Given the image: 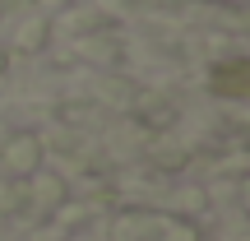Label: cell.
<instances>
[{
	"mask_svg": "<svg viewBox=\"0 0 250 241\" xmlns=\"http://www.w3.org/2000/svg\"><path fill=\"white\" fill-rule=\"evenodd\" d=\"M208 88H213L218 98H246V93H250V65H246V61L213 65V74H208Z\"/></svg>",
	"mask_w": 250,
	"mask_h": 241,
	"instance_id": "obj_1",
	"label": "cell"
}]
</instances>
